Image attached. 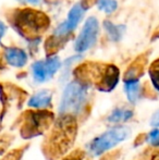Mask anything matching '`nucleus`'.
<instances>
[{"label": "nucleus", "instance_id": "1", "mask_svg": "<svg viewBox=\"0 0 159 160\" xmlns=\"http://www.w3.org/2000/svg\"><path fill=\"white\" fill-rule=\"evenodd\" d=\"M75 80L84 84L94 85L102 92H110L119 81V69L113 64L86 62L74 70Z\"/></svg>", "mask_w": 159, "mask_h": 160}, {"label": "nucleus", "instance_id": "2", "mask_svg": "<svg viewBox=\"0 0 159 160\" xmlns=\"http://www.w3.org/2000/svg\"><path fill=\"white\" fill-rule=\"evenodd\" d=\"M14 28L26 39L39 38L50 25V20L46 13L35 9H17L11 19Z\"/></svg>", "mask_w": 159, "mask_h": 160}, {"label": "nucleus", "instance_id": "3", "mask_svg": "<svg viewBox=\"0 0 159 160\" xmlns=\"http://www.w3.org/2000/svg\"><path fill=\"white\" fill-rule=\"evenodd\" d=\"M77 124L74 116L61 114L48 138L47 149L52 158L64 155L71 148L77 136Z\"/></svg>", "mask_w": 159, "mask_h": 160}, {"label": "nucleus", "instance_id": "4", "mask_svg": "<svg viewBox=\"0 0 159 160\" xmlns=\"http://www.w3.org/2000/svg\"><path fill=\"white\" fill-rule=\"evenodd\" d=\"M89 86L75 80L67 85L60 102V114L77 116L85 107Z\"/></svg>", "mask_w": 159, "mask_h": 160}, {"label": "nucleus", "instance_id": "5", "mask_svg": "<svg viewBox=\"0 0 159 160\" xmlns=\"http://www.w3.org/2000/svg\"><path fill=\"white\" fill-rule=\"evenodd\" d=\"M130 134H131V130L127 127H115L94 138L89 143L88 150L93 155L98 156L127 139Z\"/></svg>", "mask_w": 159, "mask_h": 160}, {"label": "nucleus", "instance_id": "6", "mask_svg": "<svg viewBox=\"0 0 159 160\" xmlns=\"http://www.w3.org/2000/svg\"><path fill=\"white\" fill-rule=\"evenodd\" d=\"M55 120L52 112L47 110H36L28 111L25 114L24 123L22 127V135L23 137H34L42 134Z\"/></svg>", "mask_w": 159, "mask_h": 160}, {"label": "nucleus", "instance_id": "7", "mask_svg": "<svg viewBox=\"0 0 159 160\" xmlns=\"http://www.w3.org/2000/svg\"><path fill=\"white\" fill-rule=\"evenodd\" d=\"M98 31H99V24L97 19L94 17L87 19L82 32L80 33V36L75 42V50L77 52H83L91 48L97 39Z\"/></svg>", "mask_w": 159, "mask_h": 160}, {"label": "nucleus", "instance_id": "8", "mask_svg": "<svg viewBox=\"0 0 159 160\" xmlns=\"http://www.w3.org/2000/svg\"><path fill=\"white\" fill-rule=\"evenodd\" d=\"M60 60L58 57H50L44 61H37L33 64V76L37 82H45L53 76L59 70Z\"/></svg>", "mask_w": 159, "mask_h": 160}, {"label": "nucleus", "instance_id": "9", "mask_svg": "<svg viewBox=\"0 0 159 160\" xmlns=\"http://www.w3.org/2000/svg\"><path fill=\"white\" fill-rule=\"evenodd\" d=\"M4 57H6V60L9 64L17 68L23 67L27 61V56H26L25 51L20 48H14V47L7 48L6 52H4Z\"/></svg>", "mask_w": 159, "mask_h": 160}, {"label": "nucleus", "instance_id": "10", "mask_svg": "<svg viewBox=\"0 0 159 160\" xmlns=\"http://www.w3.org/2000/svg\"><path fill=\"white\" fill-rule=\"evenodd\" d=\"M84 11H85V7L83 6L82 3H77L71 9V11L69 12V15H68V20H67L66 22H63L66 28L70 33L72 32L77 26V24L80 23L81 19H82L83 14H84Z\"/></svg>", "mask_w": 159, "mask_h": 160}, {"label": "nucleus", "instance_id": "11", "mask_svg": "<svg viewBox=\"0 0 159 160\" xmlns=\"http://www.w3.org/2000/svg\"><path fill=\"white\" fill-rule=\"evenodd\" d=\"M51 93L49 91H42L32 96V98L28 101V106L36 109H44L48 108L51 105Z\"/></svg>", "mask_w": 159, "mask_h": 160}, {"label": "nucleus", "instance_id": "12", "mask_svg": "<svg viewBox=\"0 0 159 160\" xmlns=\"http://www.w3.org/2000/svg\"><path fill=\"white\" fill-rule=\"evenodd\" d=\"M145 64H146V57H144V56L138 57L133 63L130 65L129 69H127V73H125V76H124V80H132V78L138 80L141 74L144 71Z\"/></svg>", "mask_w": 159, "mask_h": 160}, {"label": "nucleus", "instance_id": "13", "mask_svg": "<svg viewBox=\"0 0 159 160\" xmlns=\"http://www.w3.org/2000/svg\"><path fill=\"white\" fill-rule=\"evenodd\" d=\"M124 87H125V93H127V99L132 103L136 102L141 94V86L138 80H136V78L124 80Z\"/></svg>", "mask_w": 159, "mask_h": 160}, {"label": "nucleus", "instance_id": "14", "mask_svg": "<svg viewBox=\"0 0 159 160\" xmlns=\"http://www.w3.org/2000/svg\"><path fill=\"white\" fill-rule=\"evenodd\" d=\"M133 117V112L129 109H116L108 117V121L112 123H120L125 122L130 120Z\"/></svg>", "mask_w": 159, "mask_h": 160}, {"label": "nucleus", "instance_id": "15", "mask_svg": "<svg viewBox=\"0 0 159 160\" xmlns=\"http://www.w3.org/2000/svg\"><path fill=\"white\" fill-rule=\"evenodd\" d=\"M149 76L153 86L159 92V58L155 60L149 68Z\"/></svg>", "mask_w": 159, "mask_h": 160}, {"label": "nucleus", "instance_id": "16", "mask_svg": "<svg viewBox=\"0 0 159 160\" xmlns=\"http://www.w3.org/2000/svg\"><path fill=\"white\" fill-rule=\"evenodd\" d=\"M105 26H106V30L108 32L109 36H110V38H112L113 40L120 39L123 34V31H124L123 26H116L111 22H105Z\"/></svg>", "mask_w": 159, "mask_h": 160}, {"label": "nucleus", "instance_id": "17", "mask_svg": "<svg viewBox=\"0 0 159 160\" xmlns=\"http://www.w3.org/2000/svg\"><path fill=\"white\" fill-rule=\"evenodd\" d=\"M116 0H98V9L106 13H112L117 9Z\"/></svg>", "mask_w": 159, "mask_h": 160}, {"label": "nucleus", "instance_id": "18", "mask_svg": "<svg viewBox=\"0 0 159 160\" xmlns=\"http://www.w3.org/2000/svg\"><path fill=\"white\" fill-rule=\"evenodd\" d=\"M62 160H89V158L84 152L77 149L74 150L73 152H71V154L67 155Z\"/></svg>", "mask_w": 159, "mask_h": 160}, {"label": "nucleus", "instance_id": "19", "mask_svg": "<svg viewBox=\"0 0 159 160\" xmlns=\"http://www.w3.org/2000/svg\"><path fill=\"white\" fill-rule=\"evenodd\" d=\"M147 143L152 146H159V128H155L147 134Z\"/></svg>", "mask_w": 159, "mask_h": 160}, {"label": "nucleus", "instance_id": "20", "mask_svg": "<svg viewBox=\"0 0 159 160\" xmlns=\"http://www.w3.org/2000/svg\"><path fill=\"white\" fill-rule=\"evenodd\" d=\"M151 124L153 125V127H156V128L159 127V110L156 112V113H154V116L152 117Z\"/></svg>", "mask_w": 159, "mask_h": 160}, {"label": "nucleus", "instance_id": "21", "mask_svg": "<svg viewBox=\"0 0 159 160\" xmlns=\"http://www.w3.org/2000/svg\"><path fill=\"white\" fill-rule=\"evenodd\" d=\"M4 33H6V25L2 22H0V39L3 37Z\"/></svg>", "mask_w": 159, "mask_h": 160}, {"label": "nucleus", "instance_id": "22", "mask_svg": "<svg viewBox=\"0 0 159 160\" xmlns=\"http://www.w3.org/2000/svg\"><path fill=\"white\" fill-rule=\"evenodd\" d=\"M152 160H159V152L154 154V156L152 157Z\"/></svg>", "mask_w": 159, "mask_h": 160}, {"label": "nucleus", "instance_id": "23", "mask_svg": "<svg viewBox=\"0 0 159 160\" xmlns=\"http://www.w3.org/2000/svg\"><path fill=\"white\" fill-rule=\"evenodd\" d=\"M4 160H17V156H15V155H11V156L7 157Z\"/></svg>", "mask_w": 159, "mask_h": 160}, {"label": "nucleus", "instance_id": "24", "mask_svg": "<svg viewBox=\"0 0 159 160\" xmlns=\"http://www.w3.org/2000/svg\"><path fill=\"white\" fill-rule=\"evenodd\" d=\"M28 2H31V3H38L40 0H27Z\"/></svg>", "mask_w": 159, "mask_h": 160}, {"label": "nucleus", "instance_id": "25", "mask_svg": "<svg viewBox=\"0 0 159 160\" xmlns=\"http://www.w3.org/2000/svg\"><path fill=\"white\" fill-rule=\"evenodd\" d=\"M0 150H1V148H0Z\"/></svg>", "mask_w": 159, "mask_h": 160}]
</instances>
